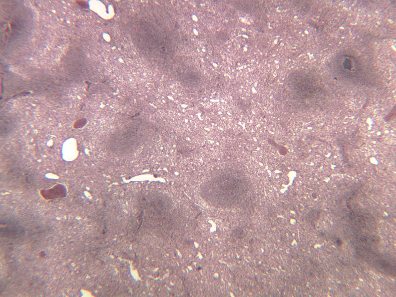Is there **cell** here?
I'll return each mask as SVG.
<instances>
[{
	"label": "cell",
	"instance_id": "obj_1",
	"mask_svg": "<svg viewBox=\"0 0 396 297\" xmlns=\"http://www.w3.org/2000/svg\"><path fill=\"white\" fill-rule=\"evenodd\" d=\"M204 193L208 201L216 205H229L240 201L248 191V183L236 172L215 175L204 184Z\"/></svg>",
	"mask_w": 396,
	"mask_h": 297
},
{
	"label": "cell",
	"instance_id": "obj_2",
	"mask_svg": "<svg viewBox=\"0 0 396 297\" xmlns=\"http://www.w3.org/2000/svg\"><path fill=\"white\" fill-rule=\"evenodd\" d=\"M141 131L136 128L123 129L113 134L108 143V148L113 153L124 155L131 153L138 148L141 141Z\"/></svg>",
	"mask_w": 396,
	"mask_h": 297
},
{
	"label": "cell",
	"instance_id": "obj_3",
	"mask_svg": "<svg viewBox=\"0 0 396 297\" xmlns=\"http://www.w3.org/2000/svg\"><path fill=\"white\" fill-rule=\"evenodd\" d=\"M0 233L1 236L9 238H17L23 236L24 230L19 224L10 220H1Z\"/></svg>",
	"mask_w": 396,
	"mask_h": 297
}]
</instances>
